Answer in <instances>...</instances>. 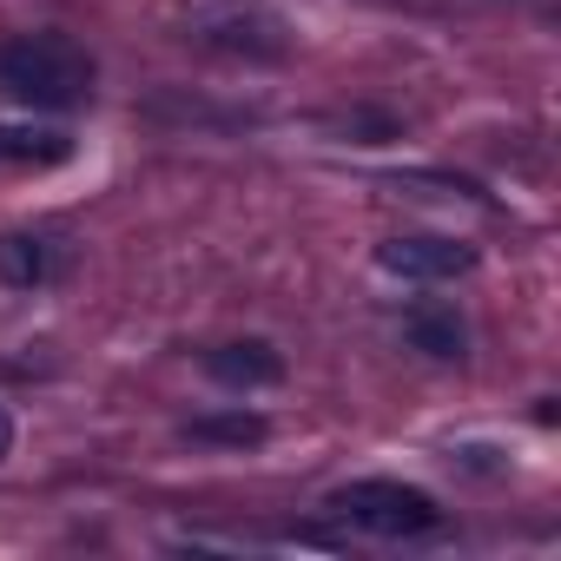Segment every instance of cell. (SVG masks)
Segmentation results:
<instances>
[{"label": "cell", "instance_id": "obj_1", "mask_svg": "<svg viewBox=\"0 0 561 561\" xmlns=\"http://www.w3.org/2000/svg\"><path fill=\"white\" fill-rule=\"evenodd\" d=\"M0 93L34 113H73L93 100V60L67 34H21L0 47Z\"/></svg>", "mask_w": 561, "mask_h": 561}, {"label": "cell", "instance_id": "obj_9", "mask_svg": "<svg viewBox=\"0 0 561 561\" xmlns=\"http://www.w3.org/2000/svg\"><path fill=\"white\" fill-rule=\"evenodd\" d=\"M331 126L337 133H357V146H390L397 139V119L390 113H337Z\"/></svg>", "mask_w": 561, "mask_h": 561}, {"label": "cell", "instance_id": "obj_3", "mask_svg": "<svg viewBox=\"0 0 561 561\" xmlns=\"http://www.w3.org/2000/svg\"><path fill=\"white\" fill-rule=\"evenodd\" d=\"M476 264V251L462 244V238H390L383 244V271H397V277H416V285H443V277H462Z\"/></svg>", "mask_w": 561, "mask_h": 561}, {"label": "cell", "instance_id": "obj_5", "mask_svg": "<svg viewBox=\"0 0 561 561\" xmlns=\"http://www.w3.org/2000/svg\"><path fill=\"white\" fill-rule=\"evenodd\" d=\"M0 277H8V285H47L54 277V244L27 238V231H8L0 238Z\"/></svg>", "mask_w": 561, "mask_h": 561}, {"label": "cell", "instance_id": "obj_7", "mask_svg": "<svg viewBox=\"0 0 561 561\" xmlns=\"http://www.w3.org/2000/svg\"><path fill=\"white\" fill-rule=\"evenodd\" d=\"M403 331H410L416 351H430V357H443V364L462 357V324H456V311H430V305H423V311H410Z\"/></svg>", "mask_w": 561, "mask_h": 561}, {"label": "cell", "instance_id": "obj_8", "mask_svg": "<svg viewBox=\"0 0 561 561\" xmlns=\"http://www.w3.org/2000/svg\"><path fill=\"white\" fill-rule=\"evenodd\" d=\"M185 436H192V443H231V449H251V443H264V416H192Z\"/></svg>", "mask_w": 561, "mask_h": 561}, {"label": "cell", "instance_id": "obj_4", "mask_svg": "<svg viewBox=\"0 0 561 561\" xmlns=\"http://www.w3.org/2000/svg\"><path fill=\"white\" fill-rule=\"evenodd\" d=\"M205 370L231 390H271V383H285V351L264 337H244V344H218L205 357Z\"/></svg>", "mask_w": 561, "mask_h": 561}, {"label": "cell", "instance_id": "obj_10", "mask_svg": "<svg viewBox=\"0 0 561 561\" xmlns=\"http://www.w3.org/2000/svg\"><path fill=\"white\" fill-rule=\"evenodd\" d=\"M8 449H14V423H8V410H0V462H8Z\"/></svg>", "mask_w": 561, "mask_h": 561}, {"label": "cell", "instance_id": "obj_6", "mask_svg": "<svg viewBox=\"0 0 561 561\" xmlns=\"http://www.w3.org/2000/svg\"><path fill=\"white\" fill-rule=\"evenodd\" d=\"M73 152L67 133H41V126H0V159L8 165H60Z\"/></svg>", "mask_w": 561, "mask_h": 561}, {"label": "cell", "instance_id": "obj_2", "mask_svg": "<svg viewBox=\"0 0 561 561\" xmlns=\"http://www.w3.org/2000/svg\"><path fill=\"white\" fill-rule=\"evenodd\" d=\"M331 508L337 515H351L357 528H370V535H430L436 522H443V508H436V495L430 489H410V482H344L337 495H331Z\"/></svg>", "mask_w": 561, "mask_h": 561}]
</instances>
